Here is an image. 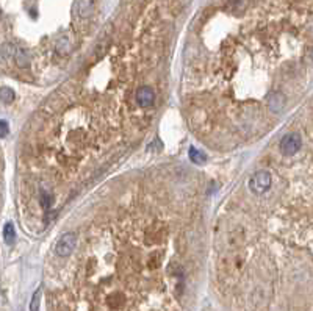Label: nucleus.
I'll use <instances>...</instances> for the list:
<instances>
[{
	"label": "nucleus",
	"mask_w": 313,
	"mask_h": 311,
	"mask_svg": "<svg viewBox=\"0 0 313 311\" xmlns=\"http://www.w3.org/2000/svg\"><path fill=\"white\" fill-rule=\"evenodd\" d=\"M75 236L47 266L49 311H182L202 257L198 183L176 167L138 172L91 206Z\"/></svg>",
	"instance_id": "nucleus-1"
},
{
	"label": "nucleus",
	"mask_w": 313,
	"mask_h": 311,
	"mask_svg": "<svg viewBox=\"0 0 313 311\" xmlns=\"http://www.w3.org/2000/svg\"><path fill=\"white\" fill-rule=\"evenodd\" d=\"M96 56L58 86L25 125L19 188L28 227L44 230L152 124V113L138 105L136 94L157 77V53L102 45Z\"/></svg>",
	"instance_id": "nucleus-2"
},
{
	"label": "nucleus",
	"mask_w": 313,
	"mask_h": 311,
	"mask_svg": "<svg viewBox=\"0 0 313 311\" xmlns=\"http://www.w3.org/2000/svg\"><path fill=\"white\" fill-rule=\"evenodd\" d=\"M284 159L263 192L245 188L224 200L213 238L223 290L252 307L274 302L296 277L312 282V161Z\"/></svg>",
	"instance_id": "nucleus-3"
},
{
	"label": "nucleus",
	"mask_w": 313,
	"mask_h": 311,
	"mask_svg": "<svg viewBox=\"0 0 313 311\" xmlns=\"http://www.w3.org/2000/svg\"><path fill=\"white\" fill-rule=\"evenodd\" d=\"M303 135L299 132H290L287 135L282 136V140L277 144V152H279L282 156H296L301 151H303Z\"/></svg>",
	"instance_id": "nucleus-4"
},
{
	"label": "nucleus",
	"mask_w": 313,
	"mask_h": 311,
	"mask_svg": "<svg viewBox=\"0 0 313 311\" xmlns=\"http://www.w3.org/2000/svg\"><path fill=\"white\" fill-rule=\"evenodd\" d=\"M75 241H77V236H75V232L71 230V232H66L64 235L60 236V239L56 241L55 244V257L58 258H63V257H67L69 253H71L75 247Z\"/></svg>",
	"instance_id": "nucleus-5"
},
{
	"label": "nucleus",
	"mask_w": 313,
	"mask_h": 311,
	"mask_svg": "<svg viewBox=\"0 0 313 311\" xmlns=\"http://www.w3.org/2000/svg\"><path fill=\"white\" fill-rule=\"evenodd\" d=\"M75 8H77V14L80 17L86 19L92 14V11H94V2H92V0H78Z\"/></svg>",
	"instance_id": "nucleus-6"
},
{
	"label": "nucleus",
	"mask_w": 313,
	"mask_h": 311,
	"mask_svg": "<svg viewBox=\"0 0 313 311\" xmlns=\"http://www.w3.org/2000/svg\"><path fill=\"white\" fill-rule=\"evenodd\" d=\"M2 236L5 239V243L9 246V244H13L14 243V239H16V232H14V227L13 224H5L3 230H2Z\"/></svg>",
	"instance_id": "nucleus-7"
},
{
	"label": "nucleus",
	"mask_w": 313,
	"mask_h": 311,
	"mask_svg": "<svg viewBox=\"0 0 313 311\" xmlns=\"http://www.w3.org/2000/svg\"><path fill=\"white\" fill-rule=\"evenodd\" d=\"M0 99H2L3 102H6V103H9V102L14 100V93L9 88H2L0 89Z\"/></svg>",
	"instance_id": "nucleus-8"
},
{
	"label": "nucleus",
	"mask_w": 313,
	"mask_h": 311,
	"mask_svg": "<svg viewBox=\"0 0 313 311\" xmlns=\"http://www.w3.org/2000/svg\"><path fill=\"white\" fill-rule=\"evenodd\" d=\"M39 301H41V290H38L33 294L31 304H30V311H39Z\"/></svg>",
	"instance_id": "nucleus-9"
},
{
	"label": "nucleus",
	"mask_w": 313,
	"mask_h": 311,
	"mask_svg": "<svg viewBox=\"0 0 313 311\" xmlns=\"http://www.w3.org/2000/svg\"><path fill=\"white\" fill-rule=\"evenodd\" d=\"M2 169H3V161L0 159V206H2V185H3V175H2Z\"/></svg>",
	"instance_id": "nucleus-10"
},
{
	"label": "nucleus",
	"mask_w": 313,
	"mask_h": 311,
	"mask_svg": "<svg viewBox=\"0 0 313 311\" xmlns=\"http://www.w3.org/2000/svg\"><path fill=\"white\" fill-rule=\"evenodd\" d=\"M8 133V125L5 121H0V138H5Z\"/></svg>",
	"instance_id": "nucleus-11"
},
{
	"label": "nucleus",
	"mask_w": 313,
	"mask_h": 311,
	"mask_svg": "<svg viewBox=\"0 0 313 311\" xmlns=\"http://www.w3.org/2000/svg\"><path fill=\"white\" fill-rule=\"evenodd\" d=\"M191 159H193V163H199V161L204 159V156L198 155V154H196V151H191Z\"/></svg>",
	"instance_id": "nucleus-12"
}]
</instances>
